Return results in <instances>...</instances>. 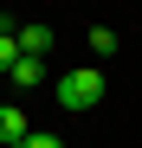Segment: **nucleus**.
<instances>
[{
	"label": "nucleus",
	"instance_id": "5",
	"mask_svg": "<svg viewBox=\"0 0 142 148\" xmlns=\"http://www.w3.org/2000/svg\"><path fill=\"white\" fill-rule=\"evenodd\" d=\"M84 39H90V52H97V58H110V52H116V32H110V26H90Z\"/></svg>",
	"mask_w": 142,
	"mask_h": 148
},
{
	"label": "nucleus",
	"instance_id": "7",
	"mask_svg": "<svg viewBox=\"0 0 142 148\" xmlns=\"http://www.w3.org/2000/svg\"><path fill=\"white\" fill-rule=\"evenodd\" d=\"M19 148H65V142H58V135H39V129H32V135L19 142Z\"/></svg>",
	"mask_w": 142,
	"mask_h": 148
},
{
	"label": "nucleus",
	"instance_id": "6",
	"mask_svg": "<svg viewBox=\"0 0 142 148\" xmlns=\"http://www.w3.org/2000/svg\"><path fill=\"white\" fill-rule=\"evenodd\" d=\"M13 64H19V39H13V32H0V77H7Z\"/></svg>",
	"mask_w": 142,
	"mask_h": 148
},
{
	"label": "nucleus",
	"instance_id": "1",
	"mask_svg": "<svg viewBox=\"0 0 142 148\" xmlns=\"http://www.w3.org/2000/svg\"><path fill=\"white\" fill-rule=\"evenodd\" d=\"M52 97H58L71 116L97 110V103H103V71H97V64H78V71H65V77L52 84Z\"/></svg>",
	"mask_w": 142,
	"mask_h": 148
},
{
	"label": "nucleus",
	"instance_id": "3",
	"mask_svg": "<svg viewBox=\"0 0 142 148\" xmlns=\"http://www.w3.org/2000/svg\"><path fill=\"white\" fill-rule=\"evenodd\" d=\"M13 39H19V58H45L52 52V26H19Z\"/></svg>",
	"mask_w": 142,
	"mask_h": 148
},
{
	"label": "nucleus",
	"instance_id": "2",
	"mask_svg": "<svg viewBox=\"0 0 142 148\" xmlns=\"http://www.w3.org/2000/svg\"><path fill=\"white\" fill-rule=\"evenodd\" d=\"M26 135H32V122H26V110H19V103H0V142H7V148H19Z\"/></svg>",
	"mask_w": 142,
	"mask_h": 148
},
{
	"label": "nucleus",
	"instance_id": "4",
	"mask_svg": "<svg viewBox=\"0 0 142 148\" xmlns=\"http://www.w3.org/2000/svg\"><path fill=\"white\" fill-rule=\"evenodd\" d=\"M7 84H13V90H39V84H45V58H19V64L7 71Z\"/></svg>",
	"mask_w": 142,
	"mask_h": 148
}]
</instances>
